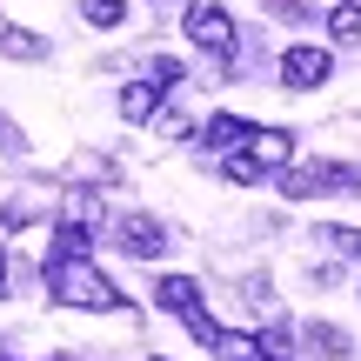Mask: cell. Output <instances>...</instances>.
Returning a JSON list of instances; mask_svg holds the SVG:
<instances>
[{"instance_id":"6da1fadb","label":"cell","mask_w":361,"mask_h":361,"mask_svg":"<svg viewBox=\"0 0 361 361\" xmlns=\"http://www.w3.org/2000/svg\"><path fill=\"white\" fill-rule=\"evenodd\" d=\"M47 295L61 301V308H80V314H114L121 301H128L94 261H61V255L47 261Z\"/></svg>"},{"instance_id":"7a4b0ae2","label":"cell","mask_w":361,"mask_h":361,"mask_svg":"<svg viewBox=\"0 0 361 361\" xmlns=\"http://www.w3.org/2000/svg\"><path fill=\"white\" fill-rule=\"evenodd\" d=\"M281 188L295 194V201H314V194H348V188H361V174L341 168V161H301V168L281 174Z\"/></svg>"},{"instance_id":"3957f363","label":"cell","mask_w":361,"mask_h":361,"mask_svg":"<svg viewBox=\"0 0 361 361\" xmlns=\"http://www.w3.org/2000/svg\"><path fill=\"white\" fill-rule=\"evenodd\" d=\"M188 40L201 54H221V61H234V13L214 7V0H201V7H188Z\"/></svg>"},{"instance_id":"277c9868","label":"cell","mask_w":361,"mask_h":361,"mask_svg":"<svg viewBox=\"0 0 361 361\" xmlns=\"http://www.w3.org/2000/svg\"><path fill=\"white\" fill-rule=\"evenodd\" d=\"M114 234H121V255H134V261H161L168 255V228H161L154 214H121Z\"/></svg>"},{"instance_id":"5b68a950","label":"cell","mask_w":361,"mask_h":361,"mask_svg":"<svg viewBox=\"0 0 361 361\" xmlns=\"http://www.w3.org/2000/svg\"><path fill=\"white\" fill-rule=\"evenodd\" d=\"M328 74H335L328 47H288V54H281V80H288L295 94H314V87H322Z\"/></svg>"},{"instance_id":"8992f818","label":"cell","mask_w":361,"mask_h":361,"mask_svg":"<svg viewBox=\"0 0 361 361\" xmlns=\"http://www.w3.org/2000/svg\"><path fill=\"white\" fill-rule=\"evenodd\" d=\"M161 80L154 74H141V80H128V87H121V121H154L161 114Z\"/></svg>"},{"instance_id":"52a82bcc","label":"cell","mask_w":361,"mask_h":361,"mask_svg":"<svg viewBox=\"0 0 361 361\" xmlns=\"http://www.w3.org/2000/svg\"><path fill=\"white\" fill-rule=\"evenodd\" d=\"M247 154H255L261 168H288V161H295V134L288 128H255L247 134Z\"/></svg>"},{"instance_id":"ba28073f","label":"cell","mask_w":361,"mask_h":361,"mask_svg":"<svg viewBox=\"0 0 361 361\" xmlns=\"http://www.w3.org/2000/svg\"><path fill=\"white\" fill-rule=\"evenodd\" d=\"M247 134H255V121H241V114H214L201 128V147H214V154H234V147H247Z\"/></svg>"},{"instance_id":"9c48e42d","label":"cell","mask_w":361,"mask_h":361,"mask_svg":"<svg viewBox=\"0 0 361 361\" xmlns=\"http://www.w3.org/2000/svg\"><path fill=\"white\" fill-rule=\"evenodd\" d=\"M154 301L168 314H194V308H201V281H194V274H161V281H154Z\"/></svg>"},{"instance_id":"30bf717a","label":"cell","mask_w":361,"mask_h":361,"mask_svg":"<svg viewBox=\"0 0 361 361\" xmlns=\"http://www.w3.org/2000/svg\"><path fill=\"white\" fill-rule=\"evenodd\" d=\"M87 247H94V221H61V228H54V255L61 261H87Z\"/></svg>"},{"instance_id":"8fae6325","label":"cell","mask_w":361,"mask_h":361,"mask_svg":"<svg viewBox=\"0 0 361 361\" xmlns=\"http://www.w3.org/2000/svg\"><path fill=\"white\" fill-rule=\"evenodd\" d=\"M0 54H13V61H40V54H47V40L27 34V27H0Z\"/></svg>"},{"instance_id":"7c38bea8","label":"cell","mask_w":361,"mask_h":361,"mask_svg":"<svg viewBox=\"0 0 361 361\" xmlns=\"http://www.w3.org/2000/svg\"><path fill=\"white\" fill-rule=\"evenodd\" d=\"M221 174H228V180H234V188H255V180H261V174H268V168H261V161H255V154H247V147H234V154H221Z\"/></svg>"},{"instance_id":"4fadbf2b","label":"cell","mask_w":361,"mask_h":361,"mask_svg":"<svg viewBox=\"0 0 361 361\" xmlns=\"http://www.w3.org/2000/svg\"><path fill=\"white\" fill-rule=\"evenodd\" d=\"M214 355H221V361H255L261 341H255V335H228V328H221V335H214Z\"/></svg>"},{"instance_id":"5bb4252c","label":"cell","mask_w":361,"mask_h":361,"mask_svg":"<svg viewBox=\"0 0 361 361\" xmlns=\"http://www.w3.org/2000/svg\"><path fill=\"white\" fill-rule=\"evenodd\" d=\"M80 13H87V27H121L128 20V0H80Z\"/></svg>"},{"instance_id":"9a60e30c","label":"cell","mask_w":361,"mask_h":361,"mask_svg":"<svg viewBox=\"0 0 361 361\" xmlns=\"http://www.w3.org/2000/svg\"><path fill=\"white\" fill-rule=\"evenodd\" d=\"M322 241L335 247V255H348V261H361V228H322Z\"/></svg>"},{"instance_id":"2e32d148","label":"cell","mask_w":361,"mask_h":361,"mask_svg":"<svg viewBox=\"0 0 361 361\" xmlns=\"http://www.w3.org/2000/svg\"><path fill=\"white\" fill-rule=\"evenodd\" d=\"M335 40H348V47H361V7H335Z\"/></svg>"},{"instance_id":"e0dca14e","label":"cell","mask_w":361,"mask_h":361,"mask_svg":"<svg viewBox=\"0 0 361 361\" xmlns=\"http://www.w3.org/2000/svg\"><path fill=\"white\" fill-rule=\"evenodd\" d=\"M147 74H154L161 87H180V80H188V67H180L174 54H154V61H147Z\"/></svg>"},{"instance_id":"ac0fdd59","label":"cell","mask_w":361,"mask_h":361,"mask_svg":"<svg viewBox=\"0 0 361 361\" xmlns=\"http://www.w3.org/2000/svg\"><path fill=\"white\" fill-rule=\"evenodd\" d=\"M308 341H314V348H328V355H348V335H341V328H322V322H314Z\"/></svg>"},{"instance_id":"d6986e66","label":"cell","mask_w":361,"mask_h":361,"mask_svg":"<svg viewBox=\"0 0 361 361\" xmlns=\"http://www.w3.org/2000/svg\"><path fill=\"white\" fill-rule=\"evenodd\" d=\"M274 13H281V20H308V0H268Z\"/></svg>"},{"instance_id":"ffe728a7","label":"cell","mask_w":361,"mask_h":361,"mask_svg":"<svg viewBox=\"0 0 361 361\" xmlns=\"http://www.w3.org/2000/svg\"><path fill=\"white\" fill-rule=\"evenodd\" d=\"M13 147H20V128H13V121L0 114V154H13Z\"/></svg>"},{"instance_id":"44dd1931","label":"cell","mask_w":361,"mask_h":361,"mask_svg":"<svg viewBox=\"0 0 361 361\" xmlns=\"http://www.w3.org/2000/svg\"><path fill=\"white\" fill-rule=\"evenodd\" d=\"M0 288H7V255H0Z\"/></svg>"},{"instance_id":"7402d4cb","label":"cell","mask_w":361,"mask_h":361,"mask_svg":"<svg viewBox=\"0 0 361 361\" xmlns=\"http://www.w3.org/2000/svg\"><path fill=\"white\" fill-rule=\"evenodd\" d=\"M47 361H74V355H47Z\"/></svg>"},{"instance_id":"603a6c76","label":"cell","mask_w":361,"mask_h":361,"mask_svg":"<svg viewBox=\"0 0 361 361\" xmlns=\"http://www.w3.org/2000/svg\"><path fill=\"white\" fill-rule=\"evenodd\" d=\"M154 361H168V355H154Z\"/></svg>"},{"instance_id":"cb8c5ba5","label":"cell","mask_w":361,"mask_h":361,"mask_svg":"<svg viewBox=\"0 0 361 361\" xmlns=\"http://www.w3.org/2000/svg\"><path fill=\"white\" fill-rule=\"evenodd\" d=\"M0 361H7V355H0Z\"/></svg>"}]
</instances>
